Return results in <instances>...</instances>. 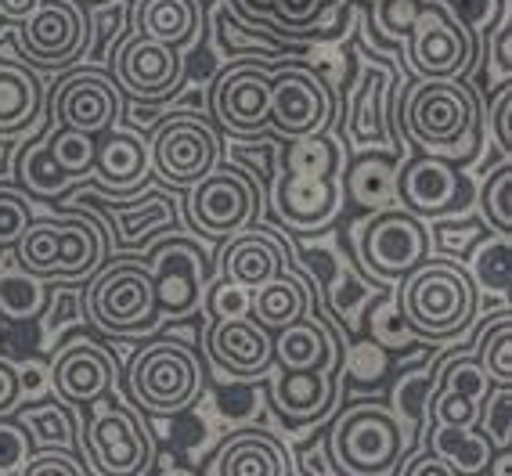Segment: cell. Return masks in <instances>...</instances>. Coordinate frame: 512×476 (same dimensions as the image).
Returning <instances> with one entry per match:
<instances>
[{
  "label": "cell",
  "instance_id": "obj_1",
  "mask_svg": "<svg viewBox=\"0 0 512 476\" xmlns=\"http://www.w3.org/2000/svg\"><path fill=\"white\" fill-rule=\"evenodd\" d=\"M397 127L404 141L448 163H473L484 116L480 94L469 80H419L397 94Z\"/></svg>",
  "mask_w": 512,
  "mask_h": 476
},
{
  "label": "cell",
  "instance_id": "obj_2",
  "mask_svg": "<svg viewBox=\"0 0 512 476\" xmlns=\"http://www.w3.org/2000/svg\"><path fill=\"white\" fill-rule=\"evenodd\" d=\"M15 264L44 282H83L109 253V238L98 220L83 213H44L33 217L15 242Z\"/></svg>",
  "mask_w": 512,
  "mask_h": 476
},
{
  "label": "cell",
  "instance_id": "obj_3",
  "mask_svg": "<svg viewBox=\"0 0 512 476\" xmlns=\"http://www.w3.org/2000/svg\"><path fill=\"white\" fill-rule=\"evenodd\" d=\"M476 296L466 267L448 257H426L415 271L401 278L397 289V311L415 336L426 339H455L473 329Z\"/></svg>",
  "mask_w": 512,
  "mask_h": 476
},
{
  "label": "cell",
  "instance_id": "obj_4",
  "mask_svg": "<svg viewBox=\"0 0 512 476\" xmlns=\"http://www.w3.org/2000/svg\"><path fill=\"white\" fill-rule=\"evenodd\" d=\"M83 318L109 336H145L159 329L156 285L145 260L119 257L101 264L83 289Z\"/></svg>",
  "mask_w": 512,
  "mask_h": 476
},
{
  "label": "cell",
  "instance_id": "obj_5",
  "mask_svg": "<svg viewBox=\"0 0 512 476\" xmlns=\"http://www.w3.org/2000/svg\"><path fill=\"white\" fill-rule=\"evenodd\" d=\"M408 455V433L397 412L379 401L350 404L329 433L332 469L343 476H390Z\"/></svg>",
  "mask_w": 512,
  "mask_h": 476
},
{
  "label": "cell",
  "instance_id": "obj_6",
  "mask_svg": "<svg viewBox=\"0 0 512 476\" xmlns=\"http://www.w3.org/2000/svg\"><path fill=\"white\" fill-rule=\"evenodd\" d=\"M202 361L192 347L177 339H152L130 365V394L148 415H181L202 394Z\"/></svg>",
  "mask_w": 512,
  "mask_h": 476
},
{
  "label": "cell",
  "instance_id": "obj_7",
  "mask_svg": "<svg viewBox=\"0 0 512 476\" xmlns=\"http://www.w3.org/2000/svg\"><path fill=\"white\" fill-rule=\"evenodd\" d=\"M480 58L476 29L455 19L448 0H426L404 37V62L419 80H466Z\"/></svg>",
  "mask_w": 512,
  "mask_h": 476
},
{
  "label": "cell",
  "instance_id": "obj_8",
  "mask_svg": "<svg viewBox=\"0 0 512 476\" xmlns=\"http://www.w3.org/2000/svg\"><path fill=\"white\" fill-rule=\"evenodd\" d=\"M430 228L401 206L368 213L354 228L357 267L375 282H401L408 271L430 257Z\"/></svg>",
  "mask_w": 512,
  "mask_h": 476
},
{
  "label": "cell",
  "instance_id": "obj_9",
  "mask_svg": "<svg viewBox=\"0 0 512 476\" xmlns=\"http://www.w3.org/2000/svg\"><path fill=\"white\" fill-rule=\"evenodd\" d=\"M94 412L83 426V458L94 476H148L156 462V444L141 426L138 412H130L127 404L98 401L91 404Z\"/></svg>",
  "mask_w": 512,
  "mask_h": 476
},
{
  "label": "cell",
  "instance_id": "obj_10",
  "mask_svg": "<svg viewBox=\"0 0 512 476\" xmlns=\"http://www.w3.org/2000/svg\"><path fill=\"white\" fill-rule=\"evenodd\" d=\"M148 159H152V174L163 184L192 188L220 166V138L206 116L177 109L156 123Z\"/></svg>",
  "mask_w": 512,
  "mask_h": 476
},
{
  "label": "cell",
  "instance_id": "obj_11",
  "mask_svg": "<svg viewBox=\"0 0 512 476\" xmlns=\"http://www.w3.org/2000/svg\"><path fill=\"white\" fill-rule=\"evenodd\" d=\"M332 116H336V94L325 83V76L314 73L300 58L271 62V119H267V127L296 141L325 134Z\"/></svg>",
  "mask_w": 512,
  "mask_h": 476
},
{
  "label": "cell",
  "instance_id": "obj_12",
  "mask_svg": "<svg viewBox=\"0 0 512 476\" xmlns=\"http://www.w3.org/2000/svg\"><path fill=\"white\" fill-rule=\"evenodd\" d=\"M213 123L228 130L235 141L264 138L271 119V62L264 58H235L210 87Z\"/></svg>",
  "mask_w": 512,
  "mask_h": 476
},
{
  "label": "cell",
  "instance_id": "obj_13",
  "mask_svg": "<svg viewBox=\"0 0 512 476\" xmlns=\"http://www.w3.org/2000/svg\"><path fill=\"white\" fill-rule=\"evenodd\" d=\"M260 206L264 199L256 181L235 166H217L213 174L188 188V220L206 238H231L253 228Z\"/></svg>",
  "mask_w": 512,
  "mask_h": 476
},
{
  "label": "cell",
  "instance_id": "obj_14",
  "mask_svg": "<svg viewBox=\"0 0 512 476\" xmlns=\"http://www.w3.org/2000/svg\"><path fill=\"white\" fill-rule=\"evenodd\" d=\"M148 275L156 285L159 318H192L202 311V296L210 282V257L195 238H166L148 253Z\"/></svg>",
  "mask_w": 512,
  "mask_h": 476
},
{
  "label": "cell",
  "instance_id": "obj_15",
  "mask_svg": "<svg viewBox=\"0 0 512 476\" xmlns=\"http://www.w3.org/2000/svg\"><path fill=\"white\" fill-rule=\"evenodd\" d=\"M473 202V184L455 163L412 152L397 163V206L419 220L458 217Z\"/></svg>",
  "mask_w": 512,
  "mask_h": 476
},
{
  "label": "cell",
  "instance_id": "obj_16",
  "mask_svg": "<svg viewBox=\"0 0 512 476\" xmlns=\"http://www.w3.org/2000/svg\"><path fill=\"white\" fill-rule=\"evenodd\" d=\"M109 69L123 98H134L138 105H163L188 80V65H184L181 51L141 37V33L123 40Z\"/></svg>",
  "mask_w": 512,
  "mask_h": 476
},
{
  "label": "cell",
  "instance_id": "obj_17",
  "mask_svg": "<svg viewBox=\"0 0 512 476\" xmlns=\"http://www.w3.org/2000/svg\"><path fill=\"white\" fill-rule=\"evenodd\" d=\"M123 109H127L123 91L116 87L112 76L98 73V69H76L51 87L47 119L55 127H69L80 130V134H91V138H101L112 127H119Z\"/></svg>",
  "mask_w": 512,
  "mask_h": 476
},
{
  "label": "cell",
  "instance_id": "obj_18",
  "mask_svg": "<svg viewBox=\"0 0 512 476\" xmlns=\"http://www.w3.org/2000/svg\"><path fill=\"white\" fill-rule=\"evenodd\" d=\"M394 69L383 58L365 55L361 73L347 87V116H343V130H347L350 148L357 152H394V138H390V91H394Z\"/></svg>",
  "mask_w": 512,
  "mask_h": 476
},
{
  "label": "cell",
  "instance_id": "obj_19",
  "mask_svg": "<svg viewBox=\"0 0 512 476\" xmlns=\"http://www.w3.org/2000/svg\"><path fill=\"white\" fill-rule=\"evenodd\" d=\"M26 62L40 69L73 65L87 47V11L76 0H44V8L15 29Z\"/></svg>",
  "mask_w": 512,
  "mask_h": 476
},
{
  "label": "cell",
  "instance_id": "obj_20",
  "mask_svg": "<svg viewBox=\"0 0 512 476\" xmlns=\"http://www.w3.org/2000/svg\"><path fill=\"white\" fill-rule=\"evenodd\" d=\"M47 383H51L58 401L91 408V404L112 397V390L119 383V365L101 343L76 339V343H69V347H62L55 354Z\"/></svg>",
  "mask_w": 512,
  "mask_h": 476
},
{
  "label": "cell",
  "instance_id": "obj_21",
  "mask_svg": "<svg viewBox=\"0 0 512 476\" xmlns=\"http://www.w3.org/2000/svg\"><path fill=\"white\" fill-rule=\"evenodd\" d=\"M206 350H210L213 365L242 383L271 376V368H275V332H267L249 314L213 321L206 332Z\"/></svg>",
  "mask_w": 512,
  "mask_h": 476
},
{
  "label": "cell",
  "instance_id": "obj_22",
  "mask_svg": "<svg viewBox=\"0 0 512 476\" xmlns=\"http://www.w3.org/2000/svg\"><path fill=\"white\" fill-rule=\"evenodd\" d=\"M343 181L339 177H296L278 174L275 210L293 231H321L343 210Z\"/></svg>",
  "mask_w": 512,
  "mask_h": 476
},
{
  "label": "cell",
  "instance_id": "obj_23",
  "mask_svg": "<svg viewBox=\"0 0 512 476\" xmlns=\"http://www.w3.org/2000/svg\"><path fill=\"white\" fill-rule=\"evenodd\" d=\"M152 159H148V141L134 127H112L98 138V156H94V181L105 192L134 195L145 188Z\"/></svg>",
  "mask_w": 512,
  "mask_h": 476
},
{
  "label": "cell",
  "instance_id": "obj_24",
  "mask_svg": "<svg viewBox=\"0 0 512 476\" xmlns=\"http://www.w3.org/2000/svg\"><path fill=\"white\" fill-rule=\"evenodd\" d=\"M220 278L235 285H256L271 282L285 271V249L278 242V235L264 228H246L238 235L224 238V253H220Z\"/></svg>",
  "mask_w": 512,
  "mask_h": 476
},
{
  "label": "cell",
  "instance_id": "obj_25",
  "mask_svg": "<svg viewBox=\"0 0 512 476\" xmlns=\"http://www.w3.org/2000/svg\"><path fill=\"white\" fill-rule=\"evenodd\" d=\"M275 365L282 372H332L336 343L325 321L300 318L275 332Z\"/></svg>",
  "mask_w": 512,
  "mask_h": 476
},
{
  "label": "cell",
  "instance_id": "obj_26",
  "mask_svg": "<svg viewBox=\"0 0 512 476\" xmlns=\"http://www.w3.org/2000/svg\"><path fill=\"white\" fill-rule=\"evenodd\" d=\"M271 404L289 426L321 419L332 404V372H282L271 379Z\"/></svg>",
  "mask_w": 512,
  "mask_h": 476
},
{
  "label": "cell",
  "instance_id": "obj_27",
  "mask_svg": "<svg viewBox=\"0 0 512 476\" xmlns=\"http://www.w3.org/2000/svg\"><path fill=\"white\" fill-rule=\"evenodd\" d=\"M307 311H311V289L293 271L289 257H285L282 275L256 285L253 296H249V318L260 321L267 332H278L285 325H293V321L307 318Z\"/></svg>",
  "mask_w": 512,
  "mask_h": 476
},
{
  "label": "cell",
  "instance_id": "obj_28",
  "mask_svg": "<svg viewBox=\"0 0 512 476\" xmlns=\"http://www.w3.org/2000/svg\"><path fill=\"white\" fill-rule=\"evenodd\" d=\"M44 83L33 69L15 62L0 65V134L15 138L44 119Z\"/></svg>",
  "mask_w": 512,
  "mask_h": 476
},
{
  "label": "cell",
  "instance_id": "obj_29",
  "mask_svg": "<svg viewBox=\"0 0 512 476\" xmlns=\"http://www.w3.org/2000/svg\"><path fill=\"white\" fill-rule=\"evenodd\" d=\"M138 33L174 51H188L202 37V4L199 0H141Z\"/></svg>",
  "mask_w": 512,
  "mask_h": 476
},
{
  "label": "cell",
  "instance_id": "obj_30",
  "mask_svg": "<svg viewBox=\"0 0 512 476\" xmlns=\"http://www.w3.org/2000/svg\"><path fill=\"white\" fill-rule=\"evenodd\" d=\"M213 476H285V455L264 430H242L213 458Z\"/></svg>",
  "mask_w": 512,
  "mask_h": 476
},
{
  "label": "cell",
  "instance_id": "obj_31",
  "mask_svg": "<svg viewBox=\"0 0 512 476\" xmlns=\"http://www.w3.org/2000/svg\"><path fill=\"white\" fill-rule=\"evenodd\" d=\"M343 195L372 213L397 206V163L386 152H357L343 177Z\"/></svg>",
  "mask_w": 512,
  "mask_h": 476
},
{
  "label": "cell",
  "instance_id": "obj_32",
  "mask_svg": "<svg viewBox=\"0 0 512 476\" xmlns=\"http://www.w3.org/2000/svg\"><path fill=\"white\" fill-rule=\"evenodd\" d=\"M509 253H512V235H484L469 249L466 260V275L473 282L476 296H487L498 307H509L512 293V271H509Z\"/></svg>",
  "mask_w": 512,
  "mask_h": 476
},
{
  "label": "cell",
  "instance_id": "obj_33",
  "mask_svg": "<svg viewBox=\"0 0 512 476\" xmlns=\"http://www.w3.org/2000/svg\"><path fill=\"white\" fill-rule=\"evenodd\" d=\"M430 451L451 462L458 476H484L491 466V440L476 426H430Z\"/></svg>",
  "mask_w": 512,
  "mask_h": 476
},
{
  "label": "cell",
  "instance_id": "obj_34",
  "mask_svg": "<svg viewBox=\"0 0 512 476\" xmlns=\"http://www.w3.org/2000/svg\"><path fill=\"white\" fill-rule=\"evenodd\" d=\"M134 26V0H101L87 15V55L94 65H112Z\"/></svg>",
  "mask_w": 512,
  "mask_h": 476
},
{
  "label": "cell",
  "instance_id": "obj_35",
  "mask_svg": "<svg viewBox=\"0 0 512 476\" xmlns=\"http://www.w3.org/2000/svg\"><path fill=\"white\" fill-rule=\"evenodd\" d=\"M101 210H105V217L116 220L119 246H138L141 238H145V231L152 235V231H166L177 224L174 199L163 192H145L141 199L123 206V210H112V206H101Z\"/></svg>",
  "mask_w": 512,
  "mask_h": 476
},
{
  "label": "cell",
  "instance_id": "obj_36",
  "mask_svg": "<svg viewBox=\"0 0 512 476\" xmlns=\"http://www.w3.org/2000/svg\"><path fill=\"white\" fill-rule=\"evenodd\" d=\"M51 303V289H47L44 278L22 271L15 260L11 264H0V314L15 325L22 321H33L47 311Z\"/></svg>",
  "mask_w": 512,
  "mask_h": 476
},
{
  "label": "cell",
  "instance_id": "obj_37",
  "mask_svg": "<svg viewBox=\"0 0 512 476\" xmlns=\"http://www.w3.org/2000/svg\"><path fill=\"white\" fill-rule=\"evenodd\" d=\"M22 426L33 437V448L44 451H73L76 444V419H73V404L65 401H40L29 404L19 412Z\"/></svg>",
  "mask_w": 512,
  "mask_h": 476
},
{
  "label": "cell",
  "instance_id": "obj_38",
  "mask_svg": "<svg viewBox=\"0 0 512 476\" xmlns=\"http://www.w3.org/2000/svg\"><path fill=\"white\" fill-rule=\"evenodd\" d=\"M51 130V127H47ZM47 130L44 138H33L29 145H22L19 152V163H15V174H19L22 188L33 195H40V199H55V195H62L69 184H73V177L62 174L55 166V159H51V152H47Z\"/></svg>",
  "mask_w": 512,
  "mask_h": 476
},
{
  "label": "cell",
  "instance_id": "obj_39",
  "mask_svg": "<svg viewBox=\"0 0 512 476\" xmlns=\"http://www.w3.org/2000/svg\"><path fill=\"white\" fill-rule=\"evenodd\" d=\"M476 361L484 368L491 386H512V311L502 307L498 318L487 321L484 336L476 343Z\"/></svg>",
  "mask_w": 512,
  "mask_h": 476
},
{
  "label": "cell",
  "instance_id": "obj_40",
  "mask_svg": "<svg viewBox=\"0 0 512 476\" xmlns=\"http://www.w3.org/2000/svg\"><path fill=\"white\" fill-rule=\"evenodd\" d=\"M278 174L296 177H339V148L329 134H311V138H296L282 152Z\"/></svg>",
  "mask_w": 512,
  "mask_h": 476
},
{
  "label": "cell",
  "instance_id": "obj_41",
  "mask_svg": "<svg viewBox=\"0 0 512 476\" xmlns=\"http://www.w3.org/2000/svg\"><path fill=\"white\" fill-rule=\"evenodd\" d=\"M47 152L55 159V166L62 174H69L73 181L87 177L94 170V156H98V138L91 134H80V130L69 127H55L47 130Z\"/></svg>",
  "mask_w": 512,
  "mask_h": 476
},
{
  "label": "cell",
  "instance_id": "obj_42",
  "mask_svg": "<svg viewBox=\"0 0 512 476\" xmlns=\"http://www.w3.org/2000/svg\"><path fill=\"white\" fill-rule=\"evenodd\" d=\"M476 199H480V213H484L487 228L498 231V235H512V159L487 170Z\"/></svg>",
  "mask_w": 512,
  "mask_h": 476
},
{
  "label": "cell",
  "instance_id": "obj_43",
  "mask_svg": "<svg viewBox=\"0 0 512 476\" xmlns=\"http://www.w3.org/2000/svg\"><path fill=\"white\" fill-rule=\"evenodd\" d=\"M476 430L491 440L494 451L512 448V386H491L476 412Z\"/></svg>",
  "mask_w": 512,
  "mask_h": 476
},
{
  "label": "cell",
  "instance_id": "obj_44",
  "mask_svg": "<svg viewBox=\"0 0 512 476\" xmlns=\"http://www.w3.org/2000/svg\"><path fill=\"white\" fill-rule=\"evenodd\" d=\"M368 8H372L375 37L394 40V44H404L408 29L415 26L419 11L426 8V0H375V4H368Z\"/></svg>",
  "mask_w": 512,
  "mask_h": 476
},
{
  "label": "cell",
  "instance_id": "obj_45",
  "mask_svg": "<svg viewBox=\"0 0 512 476\" xmlns=\"http://www.w3.org/2000/svg\"><path fill=\"white\" fill-rule=\"evenodd\" d=\"M33 437L22 426L19 415H4L0 419V476H19V469L33 455Z\"/></svg>",
  "mask_w": 512,
  "mask_h": 476
},
{
  "label": "cell",
  "instance_id": "obj_46",
  "mask_svg": "<svg viewBox=\"0 0 512 476\" xmlns=\"http://www.w3.org/2000/svg\"><path fill=\"white\" fill-rule=\"evenodd\" d=\"M476 412H480V401L455 390H430V401H426L430 426H476Z\"/></svg>",
  "mask_w": 512,
  "mask_h": 476
},
{
  "label": "cell",
  "instance_id": "obj_47",
  "mask_svg": "<svg viewBox=\"0 0 512 476\" xmlns=\"http://www.w3.org/2000/svg\"><path fill=\"white\" fill-rule=\"evenodd\" d=\"M249 296H253V289H246V285H235V282H224V278H217V282L206 289V296H202V307L210 311V321L246 318V314H249Z\"/></svg>",
  "mask_w": 512,
  "mask_h": 476
},
{
  "label": "cell",
  "instance_id": "obj_48",
  "mask_svg": "<svg viewBox=\"0 0 512 476\" xmlns=\"http://www.w3.org/2000/svg\"><path fill=\"white\" fill-rule=\"evenodd\" d=\"M37 217L26 195L19 192H0V249H15L29 220Z\"/></svg>",
  "mask_w": 512,
  "mask_h": 476
},
{
  "label": "cell",
  "instance_id": "obj_49",
  "mask_svg": "<svg viewBox=\"0 0 512 476\" xmlns=\"http://www.w3.org/2000/svg\"><path fill=\"white\" fill-rule=\"evenodd\" d=\"M487 130H491V145L498 148V159H512V83L498 87V98L487 112Z\"/></svg>",
  "mask_w": 512,
  "mask_h": 476
},
{
  "label": "cell",
  "instance_id": "obj_50",
  "mask_svg": "<svg viewBox=\"0 0 512 476\" xmlns=\"http://www.w3.org/2000/svg\"><path fill=\"white\" fill-rule=\"evenodd\" d=\"M19 476H87L83 462L73 455V451H33L29 462L19 469Z\"/></svg>",
  "mask_w": 512,
  "mask_h": 476
},
{
  "label": "cell",
  "instance_id": "obj_51",
  "mask_svg": "<svg viewBox=\"0 0 512 476\" xmlns=\"http://www.w3.org/2000/svg\"><path fill=\"white\" fill-rule=\"evenodd\" d=\"M480 238H484V231H480V224H476V220H469V217L455 220V224L444 217L437 228H430V242H437V246L448 249V253H462V257H466Z\"/></svg>",
  "mask_w": 512,
  "mask_h": 476
},
{
  "label": "cell",
  "instance_id": "obj_52",
  "mask_svg": "<svg viewBox=\"0 0 512 476\" xmlns=\"http://www.w3.org/2000/svg\"><path fill=\"white\" fill-rule=\"evenodd\" d=\"M271 4H275V0H228V11L238 22L264 29L267 37H278V33H271ZM278 40H289V37H278Z\"/></svg>",
  "mask_w": 512,
  "mask_h": 476
},
{
  "label": "cell",
  "instance_id": "obj_53",
  "mask_svg": "<svg viewBox=\"0 0 512 476\" xmlns=\"http://www.w3.org/2000/svg\"><path fill=\"white\" fill-rule=\"evenodd\" d=\"M19 404H22L19 368L0 357V419H4V415H15V412H19Z\"/></svg>",
  "mask_w": 512,
  "mask_h": 476
},
{
  "label": "cell",
  "instance_id": "obj_54",
  "mask_svg": "<svg viewBox=\"0 0 512 476\" xmlns=\"http://www.w3.org/2000/svg\"><path fill=\"white\" fill-rule=\"evenodd\" d=\"M44 8V0H0V33L4 29H19Z\"/></svg>",
  "mask_w": 512,
  "mask_h": 476
},
{
  "label": "cell",
  "instance_id": "obj_55",
  "mask_svg": "<svg viewBox=\"0 0 512 476\" xmlns=\"http://www.w3.org/2000/svg\"><path fill=\"white\" fill-rule=\"evenodd\" d=\"M404 476H458V473L451 469V462H444L440 455L426 451V455H415L412 462L404 466Z\"/></svg>",
  "mask_w": 512,
  "mask_h": 476
},
{
  "label": "cell",
  "instance_id": "obj_56",
  "mask_svg": "<svg viewBox=\"0 0 512 476\" xmlns=\"http://www.w3.org/2000/svg\"><path fill=\"white\" fill-rule=\"evenodd\" d=\"M156 476H199L195 469H184V466H166V469H159Z\"/></svg>",
  "mask_w": 512,
  "mask_h": 476
},
{
  "label": "cell",
  "instance_id": "obj_57",
  "mask_svg": "<svg viewBox=\"0 0 512 476\" xmlns=\"http://www.w3.org/2000/svg\"><path fill=\"white\" fill-rule=\"evenodd\" d=\"M318 4L325 11H332V8H343V4H350V0H318Z\"/></svg>",
  "mask_w": 512,
  "mask_h": 476
},
{
  "label": "cell",
  "instance_id": "obj_58",
  "mask_svg": "<svg viewBox=\"0 0 512 476\" xmlns=\"http://www.w3.org/2000/svg\"><path fill=\"white\" fill-rule=\"evenodd\" d=\"M91 4H101V0H91Z\"/></svg>",
  "mask_w": 512,
  "mask_h": 476
},
{
  "label": "cell",
  "instance_id": "obj_59",
  "mask_svg": "<svg viewBox=\"0 0 512 476\" xmlns=\"http://www.w3.org/2000/svg\"><path fill=\"white\" fill-rule=\"evenodd\" d=\"M0 257H4V249H0Z\"/></svg>",
  "mask_w": 512,
  "mask_h": 476
},
{
  "label": "cell",
  "instance_id": "obj_60",
  "mask_svg": "<svg viewBox=\"0 0 512 476\" xmlns=\"http://www.w3.org/2000/svg\"><path fill=\"white\" fill-rule=\"evenodd\" d=\"M484 476H487V473H484Z\"/></svg>",
  "mask_w": 512,
  "mask_h": 476
}]
</instances>
